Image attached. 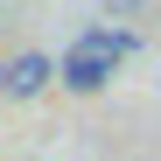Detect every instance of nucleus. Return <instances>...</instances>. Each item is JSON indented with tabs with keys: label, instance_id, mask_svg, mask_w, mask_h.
<instances>
[{
	"label": "nucleus",
	"instance_id": "nucleus-1",
	"mask_svg": "<svg viewBox=\"0 0 161 161\" xmlns=\"http://www.w3.org/2000/svg\"><path fill=\"white\" fill-rule=\"evenodd\" d=\"M56 63H63V84H70V91H105L119 56H112V49H91V42H70Z\"/></svg>",
	"mask_w": 161,
	"mask_h": 161
},
{
	"label": "nucleus",
	"instance_id": "nucleus-2",
	"mask_svg": "<svg viewBox=\"0 0 161 161\" xmlns=\"http://www.w3.org/2000/svg\"><path fill=\"white\" fill-rule=\"evenodd\" d=\"M56 77H63V63H56V56H42V49H21V56L0 70V84H7V98H42Z\"/></svg>",
	"mask_w": 161,
	"mask_h": 161
}]
</instances>
